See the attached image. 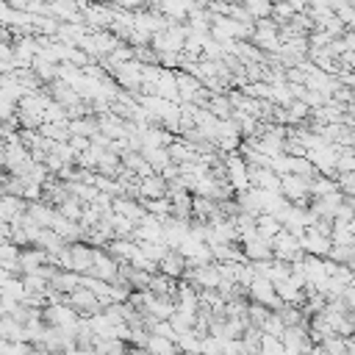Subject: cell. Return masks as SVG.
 Listing matches in <instances>:
<instances>
[{"label": "cell", "mask_w": 355, "mask_h": 355, "mask_svg": "<svg viewBox=\"0 0 355 355\" xmlns=\"http://www.w3.org/2000/svg\"><path fill=\"white\" fill-rule=\"evenodd\" d=\"M158 272L178 280V277H183V272H186V258H183L175 247H166V252L158 258Z\"/></svg>", "instance_id": "cell-1"}]
</instances>
